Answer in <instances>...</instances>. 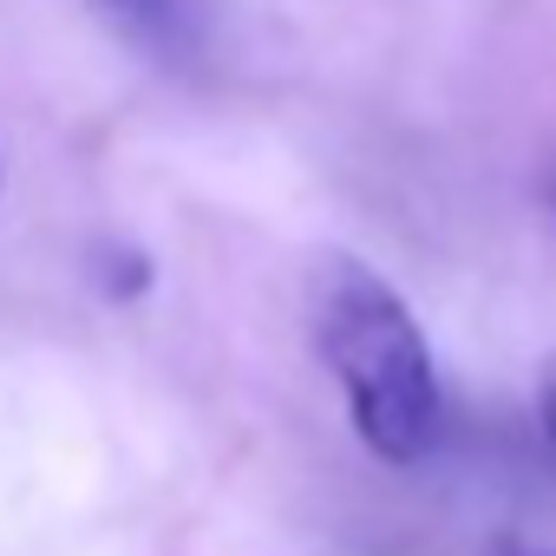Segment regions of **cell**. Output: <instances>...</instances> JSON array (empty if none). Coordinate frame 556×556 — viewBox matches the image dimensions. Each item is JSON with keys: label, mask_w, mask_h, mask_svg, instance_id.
<instances>
[{"label": "cell", "mask_w": 556, "mask_h": 556, "mask_svg": "<svg viewBox=\"0 0 556 556\" xmlns=\"http://www.w3.org/2000/svg\"><path fill=\"white\" fill-rule=\"evenodd\" d=\"M308 321L328 374L348 393L361 445L387 465L426 458L439 439V374L393 282L361 255H321L308 275Z\"/></svg>", "instance_id": "obj_1"}, {"label": "cell", "mask_w": 556, "mask_h": 556, "mask_svg": "<svg viewBox=\"0 0 556 556\" xmlns=\"http://www.w3.org/2000/svg\"><path fill=\"white\" fill-rule=\"evenodd\" d=\"M536 426H543V445L556 452V354H543L536 367Z\"/></svg>", "instance_id": "obj_2"}, {"label": "cell", "mask_w": 556, "mask_h": 556, "mask_svg": "<svg viewBox=\"0 0 556 556\" xmlns=\"http://www.w3.org/2000/svg\"><path fill=\"white\" fill-rule=\"evenodd\" d=\"M543 197H549V216H556V164H549V177H543Z\"/></svg>", "instance_id": "obj_3"}]
</instances>
